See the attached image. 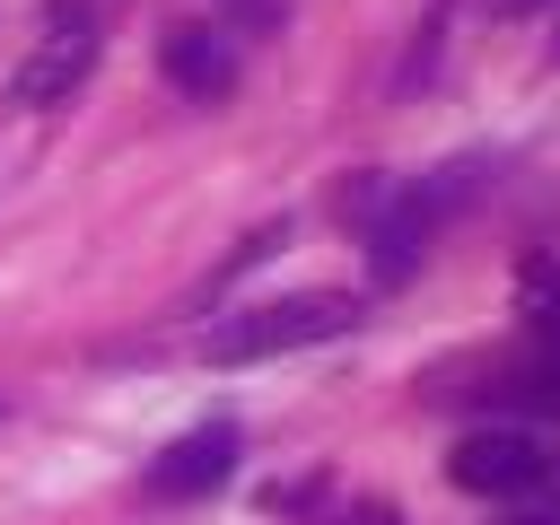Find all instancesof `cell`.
I'll use <instances>...</instances> for the list:
<instances>
[{
  "label": "cell",
  "instance_id": "1",
  "mask_svg": "<svg viewBox=\"0 0 560 525\" xmlns=\"http://www.w3.org/2000/svg\"><path fill=\"white\" fill-rule=\"evenodd\" d=\"M446 472H455V490H472V499L542 508V499H560V438H542V429H525V420H490V429L455 438Z\"/></svg>",
  "mask_w": 560,
  "mask_h": 525
},
{
  "label": "cell",
  "instance_id": "2",
  "mask_svg": "<svg viewBox=\"0 0 560 525\" xmlns=\"http://www.w3.org/2000/svg\"><path fill=\"white\" fill-rule=\"evenodd\" d=\"M350 324H359V306H350L341 289H298V298H262V306L210 324L201 359H210V368H245V359H280V350L332 341V332H350Z\"/></svg>",
  "mask_w": 560,
  "mask_h": 525
},
{
  "label": "cell",
  "instance_id": "3",
  "mask_svg": "<svg viewBox=\"0 0 560 525\" xmlns=\"http://www.w3.org/2000/svg\"><path fill=\"white\" fill-rule=\"evenodd\" d=\"M88 70H96V9H88V0H44V44L26 52L18 96H26V105H61Z\"/></svg>",
  "mask_w": 560,
  "mask_h": 525
},
{
  "label": "cell",
  "instance_id": "4",
  "mask_svg": "<svg viewBox=\"0 0 560 525\" xmlns=\"http://www.w3.org/2000/svg\"><path fill=\"white\" fill-rule=\"evenodd\" d=\"M236 455H245V438H236V420H201V429H184L158 464H149V499H166V508H184V499H210L228 472H236Z\"/></svg>",
  "mask_w": 560,
  "mask_h": 525
},
{
  "label": "cell",
  "instance_id": "5",
  "mask_svg": "<svg viewBox=\"0 0 560 525\" xmlns=\"http://www.w3.org/2000/svg\"><path fill=\"white\" fill-rule=\"evenodd\" d=\"M158 70H166V88H184L192 105H219V96L236 88V44H228L219 26H201V18H184V26H166Z\"/></svg>",
  "mask_w": 560,
  "mask_h": 525
},
{
  "label": "cell",
  "instance_id": "6",
  "mask_svg": "<svg viewBox=\"0 0 560 525\" xmlns=\"http://www.w3.org/2000/svg\"><path fill=\"white\" fill-rule=\"evenodd\" d=\"M508 402H525V411H560V324L542 332V350L508 376Z\"/></svg>",
  "mask_w": 560,
  "mask_h": 525
},
{
  "label": "cell",
  "instance_id": "7",
  "mask_svg": "<svg viewBox=\"0 0 560 525\" xmlns=\"http://www.w3.org/2000/svg\"><path fill=\"white\" fill-rule=\"evenodd\" d=\"M525 315H534V332H551V324H560V262H551V254H534V262H525Z\"/></svg>",
  "mask_w": 560,
  "mask_h": 525
},
{
  "label": "cell",
  "instance_id": "8",
  "mask_svg": "<svg viewBox=\"0 0 560 525\" xmlns=\"http://www.w3.org/2000/svg\"><path fill=\"white\" fill-rule=\"evenodd\" d=\"M236 18H245V26H271V18H280V0H236Z\"/></svg>",
  "mask_w": 560,
  "mask_h": 525
},
{
  "label": "cell",
  "instance_id": "9",
  "mask_svg": "<svg viewBox=\"0 0 560 525\" xmlns=\"http://www.w3.org/2000/svg\"><path fill=\"white\" fill-rule=\"evenodd\" d=\"M341 525H394V508H350Z\"/></svg>",
  "mask_w": 560,
  "mask_h": 525
},
{
  "label": "cell",
  "instance_id": "10",
  "mask_svg": "<svg viewBox=\"0 0 560 525\" xmlns=\"http://www.w3.org/2000/svg\"><path fill=\"white\" fill-rule=\"evenodd\" d=\"M542 0H490V18H534Z\"/></svg>",
  "mask_w": 560,
  "mask_h": 525
},
{
  "label": "cell",
  "instance_id": "11",
  "mask_svg": "<svg viewBox=\"0 0 560 525\" xmlns=\"http://www.w3.org/2000/svg\"><path fill=\"white\" fill-rule=\"evenodd\" d=\"M508 525H560V508H525V516H508Z\"/></svg>",
  "mask_w": 560,
  "mask_h": 525
},
{
  "label": "cell",
  "instance_id": "12",
  "mask_svg": "<svg viewBox=\"0 0 560 525\" xmlns=\"http://www.w3.org/2000/svg\"><path fill=\"white\" fill-rule=\"evenodd\" d=\"M0 420H9V402H0Z\"/></svg>",
  "mask_w": 560,
  "mask_h": 525
}]
</instances>
